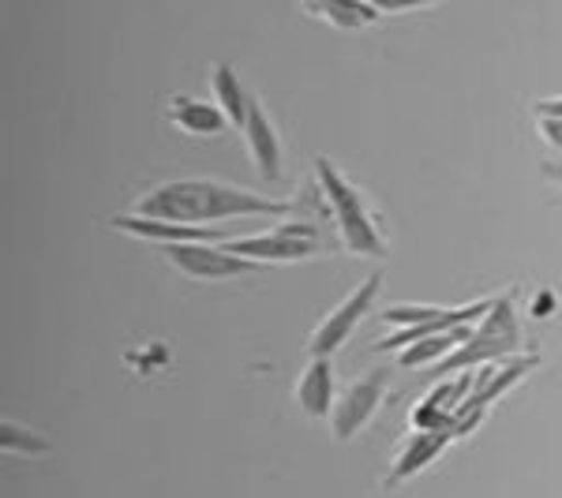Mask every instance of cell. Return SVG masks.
Wrapping results in <instances>:
<instances>
[{
	"label": "cell",
	"instance_id": "6da1fadb",
	"mask_svg": "<svg viewBox=\"0 0 562 498\" xmlns=\"http://www.w3.org/2000/svg\"><path fill=\"white\" fill-rule=\"evenodd\" d=\"M128 214L214 229V222H237V217H285L289 222L293 203L244 192V188L222 184V180L211 177H195V180L188 177V180H166V184L143 192L132 203Z\"/></svg>",
	"mask_w": 562,
	"mask_h": 498
},
{
	"label": "cell",
	"instance_id": "7a4b0ae2",
	"mask_svg": "<svg viewBox=\"0 0 562 498\" xmlns=\"http://www.w3.org/2000/svg\"><path fill=\"white\" fill-rule=\"evenodd\" d=\"M315 184H319V192L326 195V203H330V214H334V222H338L346 251L364 256V259H386L390 244H386V233L379 229L375 214H371V203L349 184L346 173H341L330 158H315Z\"/></svg>",
	"mask_w": 562,
	"mask_h": 498
},
{
	"label": "cell",
	"instance_id": "3957f363",
	"mask_svg": "<svg viewBox=\"0 0 562 498\" xmlns=\"http://www.w3.org/2000/svg\"><path fill=\"white\" fill-rule=\"evenodd\" d=\"M521 349H525V333L518 319V301H514V293H503V296H495L492 312L476 322L473 338H469L450 360L431 367L428 375L447 378V375H458V371H473L484 364H506V360L521 356Z\"/></svg>",
	"mask_w": 562,
	"mask_h": 498
},
{
	"label": "cell",
	"instance_id": "277c9868",
	"mask_svg": "<svg viewBox=\"0 0 562 498\" xmlns=\"http://www.w3.org/2000/svg\"><path fill=\"white\" fill-rule=\"evenodd\" d=\"M495 301H473L461 307H442V304H394L383 312V322L394 326L386 338L375 341V352H402L416 346L420 338H431V333H447L454 326H473L492 312Z\"/></svg>",
	"mask_w": 562,
	"mask_h": 498
},
{
	"label": "cell",
	"instance_id": "5b68a950",
	"mask_svg": "<svg viewBox=\"0 0 562 498\" xmlns=\"http://www.w3.org/2000/svg\"><path fill=\"white\" fill-rule=\"evenodd\" d=\"M225 248H229L233 256L251 259V262H301V259H312V256H319V251H326L319 229H315V222H307V217H289V222L274 225V229L229 240Z\"/></svg>",
	"mask_w": 562,
	"mask_h": 498
},
{
	"label": "cell",
	"instance_id": "8992f818",
	"mask_svg": "<svg viewBox=\"0 0 562 498\" xmlns=\"http://www.w3.org/2000/svg\"><path fill=\"white\" fill-rule=\"evenodd\" d=\"M379 288H383V270H371L364 282L352 288L346 301L334 307V312L312 330V338H307V356H312V360H330L334 352L346 346V341L352 338V330H357V326L368 319L371 307H375Z\"/></svg>",
	"mask_w": 562,
	"mask_h": 498
},
{
	"label": "cell",
	"instance_id": "52a82bcc",
	"mask_svg": "<svg viewBox=\"0 0 562 498\" xmlns=\"http://www.w3.org/2000/svg\"><path fill=\"white\" fill-rule=\"evenodd\" d=\"M386 391H390V367H371L360 378H352L346 391L338 394V405H334L330 416L334 439L338 442L357 439L368 428V420L375 416L379 405L386 401Z\"/></svg>",
	"mask_w": 562,
	"mask_h": 498
},
{
	"label": "cell",
	"instance_id": "ba28073f",
	"mask_svg": "<svg viewBox=\"0 0 562 498\" xmlns=\"http://www.w3.org/2000/svg\"><path fill=\"white\" fill-rule=\"evenodd\" d=\"M161 256L195 282H225V278H244L256 270V262L233 256L225 244H166Z\"/></svg>",
	"mask_w": 562,
	"mask_h": 498
},
{
	"label": "cell",
	"instance_id": "9c48e42d",
	"mask_svg": "<svg viewBox=\"0 0 562 498\" xmlns=\"http://www.w3.org/2000/svg\"><path fill=\"white\" fill-rule=\"evenodd\" d=\"M113 229L128 233L135 240H154V244H229L240 233L233 229H199V225H177V222H154V217H135V214H116Z\"/></svg>",
	"mask_w": 562,
	"mask_h": 498
},
{
	"label": "cell",
	"instance_id": "30bf717a",
	"mask_svg": "<svg viewBox=\"0 0 562 498\" xmlns=\"http://www.w3.org/2000/svg\"><path fill=\"white\" fill-rule=\"evenodd\" d=\"M244 143H248V154H251V166L259 169L262 180H278L281 177V158H285V150H281V135L274 128V121H270V113L262 109V102L256 98L248 109V121H244Z\"/></svg>",
	"mask_w": 562,
	"mask_h": 498
},
{
	"label": "cell",
	"instance_id": "8fae6325",
	"mask_svg": "<svg viewBox=\"0 0 562 498\" xmlns=\"http://www.w3.org/2000/svg\"><path fill=\"white\" fill-rule=\"evenodd\" d=\"M450 442H454V434H450V431H413L409 439L397 446L394 461H390L386 487H402L405 479H413L416 473H424V468H428L431 461L450 446Z\"/></svg>",
	"mask_w": 562,
	"mask_h": 498
},
{
	"label": "cell",
	"instance_id": "7c38bea8",
	"mask_svg": "<svg viewBox=\"0 0 562 498\" xmlns=\"http://www.w3.org/2000/svg\"><path fill=\"white\" fill-rule=\"evenodd\" d=\"M296 405L307 420H330L334 405H338V386H334L330 360H307V367L296 378Z\"/></svg>",
	"mask_w": 562,
	"mask_h": 498
},
{
	"label": "cell",
	"instance_id": "4fadbf2b",
	"mask_svg": "<svg viewBox=\"0 0 562 498\" xmlns=\"http://www.w3.org/2000/svg\"><path fill=\"white\" fill-rule=\"evenodd\" d=\"M473 330H476V322L473 326H454V330H447V333H431V338H420L416 346L397 352V364L409 367V371H416V367H428V371L439 367L442 360H450L469 338H473Z\"/></svg>",
	"mask_w": 562,
	"mask_h": 498
},
{
	"label": "cell",
	"instance_id": "5bb4252c",
	"mask_svg": "<svg viewBox=\"0 0 562 498\" xmlns=\"http://www.w3.org/2000/svg\"><path fill=\"white\" fill-rule=\"evenodd\" d=\"M169 121L188 135H222L225 128H233L229 116L214 102H203V98H192V94H177L173 102H169Z\"/></svg>",
	"mask_w": 562,
	"mask_h": 498
},
{
	"label": "cell",
	"instance_id": "9a60e30c",
	"mask_svg": "<svg viewBox=\"0 0 562 498\" xmlns=\"http://www.w3.org/2000/svg\"><path fill=\"white\" fill-rule=\"evenodd\" d=\"M211 90H214V105L222 109L225 116H229L233 128H244V121H248V109H251V102H256V94H251V90H244L240 76L229 65H225V60L211 68Z\"/></svg>",
	"mask_w": 562,
	"mask_h": 498
},
{
	"label": "cell",
	"instance_id": "2e32d148",
	"mask_svg": "<svg viewBox=\"0 0 562 498\" xmlns=\"http://www.w3.org/2000/svg\"><path fill=\"white\" fill-rule=\"evenodd\" d=\"M307 15L326 20L334 31H360V26L379 20V4H364V0H307L304 4Z\"/></svg>",
	"mask_w": 562,
	"mask_h": 498
},
{
	"label": "cell",
	"instance_id": "e0dca14e",
	"mask_svg": "<svg viewBox=\"0 0 562 498\" xmlns=\"http://www.w3.org/2000/svg\"><path fill=\"white\" fill-rule=\"evenodd\" d=\"M0 450L4 454H26V457H42L53 450V442L38 434L34 428H26L23 420H12V416H4L0 420Z\"/></svg>",
	"mask_w": 562,
	"mask_h": 498
},
{
	"label": "cell",
	"instance_id": "ac0fdd59",
	"mask_svg": "<svg viewBox=\"0 0 562 498\" xmlns=\"http://www.w3.org/2000/svg\"><path fill=\"white\" fill-rule=\"evenodd\" d=\"M537 132H540V139L548 143L551 150H562V121H548V116H537Z\"/></svg>",
	"mask_w": 562,
	"mask_h": 498
},
{
	"label": "cell",
	"instance_id": "d6986e66",
	"mask_svg": "<svg viewBox=\"0 0 562 498\" xmlns=\"http://www.w3.org/2000/svg\"><path fill=\"white\" fill-rule=\"evenodd\" d=\"M532 113H537V116H548V121H562V94H555V98H540V102H532Z\"/></svg>",
	"mask_w": 562,
	"mask_h": 498
},
{
	"label": "cell",
	"instance_id": "ffe728a7",
	"mask_svg": "<svg viewBox=\"0 0 562 498\" xmlns=\"http://www.w3.org/2000/svg\"><path fill=\"white\" fill-rule=\"evenodd\" d=\"M555 307H559V296H555V293H540V296H537V304H529V312H532V315H540V319H543V315H551Z\"/></svg>",
	"mask_w": 562,
	"mask_h": 498
},
{
	"label": "cell",
	"instance_id": "44dd1931",
	"mask_svg": "<svg viewBox=\"0 0 562 498\" xmlns=\"http://www.w3.org/2000/svg\"><path fill=\"white\" fill-rule=\"evenodd\" d=\"M543 177H551L555 184H562V161H543Z\"/></svg>",
	"mask_w": 562,
	"mask_h": 498
}]
</instances>
